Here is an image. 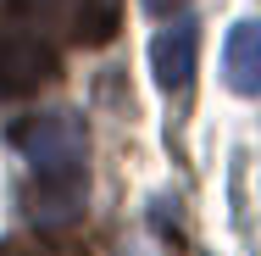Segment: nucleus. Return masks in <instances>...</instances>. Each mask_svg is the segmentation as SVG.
Here are the masks:
<instances>
[{
	"label": "nucleus",
	"instance_id": "obj_1",
	"mask_svg": "<svg viewBox=\"0 0 261 256\" xmlns=\"http://www.w3.org/2000/svg\"><path fill=\"white\" fill-rule=\"evenodd\" d=\"M17 151L28 161V212L61 223L72 217L84 201V184H89V134L72 111H45V117H28L11 128Z\"/></svg>",
	"mask_w": 261,
	"mask_h": 256
},
{
	"label": "nucleus",
	"instance_id": "obj_2",
	"mask_svg": "<svg viewBox=\"0 0 261 256\" xmlns=\"http://www.w3.org/2000/svg\"><path fill=\"white\" fill-rule=\"evenodd\" d=\"M56 73H61V56H56L50 34L39 28V6L34 0H6V22H0V95L6 101L39 95Z\"/></svg>",
	"mask_w": 261,
	"mask_h": 256
},
{
	"label": "nucleus",
	"instance_id": "obj_3",
	"mask_svg": "<svg viewBox=\"0 0 261 256\" xmlns=\"http://www.w3.org/2000/svg\"><path fill=\"white\" fill-rule=\"evenodd\" d=\"M195 56H200V34H195V22H172V28H161L156 45H150L156 84H161V89H184V84L195 78Z\"/></svg>",
	"mask_w": 261,
	"mask_h": 256
},
{
	"label": "nucleus",
	"instance_id": "obj_4",
	"mask_svg": "<svg viewBox=\"0 0 261 256\" xmlns=\"http://www.w3.org/2000/svg\"><path fill=\"white\" fill-rule=\"evenodd\" d=\"M222 78L233 95H261V22H233L222 45Z\"/></svg>",
	"mask_w": 261,
	"mask_h": 256
},
{
	"label": "nucleus",
	"instance_id": "obj_5",
	"mask_svg": "<svg viewBox=\"0 0 261 256\" xmlns=\"http://www.w3.org/2000/svg\"><path fill=\"white\" fill-rule=\"evenodd\" d=\"M122 28V0H67V34L78 45H106Z\"/></svg>",
	"mask_w": 261,
	"mask_h": 256
},
{
	"label": "nucleus",
	"instance_id": "obj_6",
	"mask_svg": "<svg viewBox=\"0 0 261 256\" xmlns=\"http://www.w3.org/2000/svg\"><path fill=\"white\" fill-rule=\"evenodd\" d=\"M0 256H56L45 240H0Z\"/></svg>",
	"mask_w": 261,
	"mask_h": 256
},
{
	"label": "nucleus",
	"instance_id": "obj_7",
	"mask_svg": "<svg viewBox=\"0 0 261 256\" xmlns=\"http://www.w3.org/2000/svg\"><path fill=\"white\" fill-rule=\"evenodd\" d=\"M184 6H189V0H145L150 17H172V11H184Z\"/></svg>",
	"mask_w": 261,
	"mask_h": 256
},
{
	"label": "nucleus",
	"instance_id": "obj_8",
	"mask_svg": "<svg viewBox=\"0 0 261 256\" xmlns=\"http://www.w3.org/2000/svg\"><path fill=\"white\" fill-rule=\"evenodd\" d=\"M256 256H261V251H256Z\"/></svg>",
	"mask_w": 261,
	"mask_h": 256
}]
</instances>
